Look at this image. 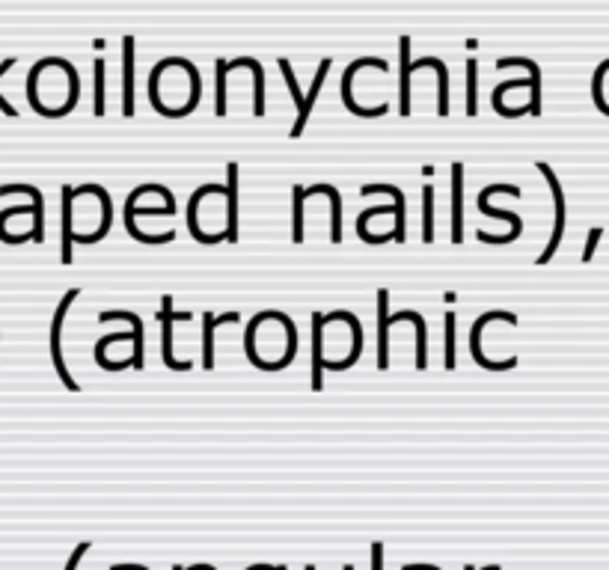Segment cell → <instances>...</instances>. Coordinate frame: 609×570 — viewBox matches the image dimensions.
I'll return each mask as SVG.
<instances>
[{
  "label": "cell",
  "mask_w": 609,
  "mask_h": 570,
  "mask_svg": "<svg viewBox=\"0 0 609 570\" xmlns=\"http://www.w3.org/2000/svg\"><path fill=\"white\" fill-rule=\"evenodd\" d=\"M81 294V288H69L66 294H63V300H60V306H57V312H54V321H51V360H54V369H57V375H60V380L66 383V389H81L78 386V380L69 375V369H66V360H63V348H60V339H63V321H66V315H69V306L75 303V297Z\"/></svg>",
  "instance_id": "6da1fadb"
},
{
  "label": "cell",
  "mask_w": 609,
  "mask_h": 570,
  "mask_svg": "<svg viewBox=\"0 0 609 570\" xmlns=\"http://www.w3.org/2000/svg\"><path fill=\"white\" fill-rule=\"evenodd\" d=\"M535 167H538V173H541V176L547 179V185H550V190H553V202H556V226H553L550 244H547V247H544V253L538 256V265H547V262L553 259V253H556L559 241H562V232H565V220H568V202H565V193H562V185H559V179L553 176L550 164L538 161Z\"/></svg>",
  "instance_id": "7a4b0ae2"
},
{
  "label": "cell",
  "mask_w": 609,
  "mask_h": 570,
  "mask_svg": "<svg viewBox=\"0 0 609 570\" xmlns=\"http://www.w3.org/2000/svg\"><path fill=\"white\" fill-rule=\"evenodd\" d=\"M158 321H161V351H164V363L170 366V369H176V372H185V369H191V360L188 363H179L176 357H173V324L176 321H191V312H173V297L170 294H164V300H161V309H158Z\"/></svg>",
  "instance_id": "3957f363"
},
{
  "label": "cell",
  "mask_w": 609,
  "mask_h": 570,
  "mask_svg": "<svg viewBox=\"0 0 609 570\" xmlns=\"http://www.w3.org/2000/svg\"><path fill=\"white\" fill-rule=\"evenodd\" d=\"M399 60H402V81H399V107H402V116H407L410 113V78H413V72H419V69H437L443 60H437V57H428V60H416V63H410V36H402L399 39Z\"/></svg>",
  "instance_id": "277c9868"
},
{
  "label": "cell",
  "mask_w": 609,
  "mask_h": 570,
  "mask_svg": "<svg viewBox=\"0 0 609 570\" xmlns=\"http://www.w3.org/2000/svg\"><path fill=\"white\" fill-rule=\"evenodd\" d=\"M9 193H27L33 199V229H30V241L42 244L45 238V199H42V190L33 188V185H0V196H9Z\"/></svg>",
  "instance_id": "5b68a950"
},
{
  "label": "cell",
  "mask_w": 609,
  "mask_h": 570,
  "mask_svg": "<svg viewBox=\"0 0 609 570\" xmlns=\"http://www.w3.org/2000/svg\"><path fill=\"white\" fill-rule=\"evenodd\" d=\"M122 113H134V36L122 39Z\"/></svg>",
  "instance_id": "8992f818"
},
{
  "label": "cell",
  "mask_w": 609,
  "mask_h": 570,
  "mask_svg": "<svg viewBox=\"0 0 609 570\" xmlns=\"http://www.w3.org/2000/svg\"><path fill=\"white\" fill-rule=\"evenodd\" d=\"M226 241H238V164H226Z\"/></svg>",
  "instance_id": "52a82bcc"
},
{
  "label": "cell",
  "mask_w": 609,
  "mask_h": 570,
  "mask_svg": "<svg viewBox=\"0 0 609 570\" xmlns=\"http://www.w3.org/2000/svg\"><path fill=\"white\" fill-rule=\"evenodd\" d=\"M390 291H378V369L390 366Z\"/></svg>",
  "instance_id": "ba28073f"
},
{
  "label": "cell",
  "mask_w": 609,
  "mask_h": 570,
  "mask_svg": "<svg viewBox=\"0 0 609 570\" xmlns=\"http://www.w3.org/2000/svg\"><path fill=\"white\" fill-rule=\"evenodd\" d=\"M238 312H226V315H211V312H203V366L205 369H214V330L220 324H238Z\"/></svg>",
  "instance_id": "9c48e42d"
},
{
  "label": "cell",
  "mask_w": 609,
  "mask_h": 570,
  "mask_svg": "<svg viewBox=\"0 0 609 570\" xmlns=\"http://www.w3.org/2000/svg\"><path fill=\"white\" fill-rule=\"evenodd\" d=\"M461 211H464V164H452V241H464V226H461Z\"/></svg>",
  "instance_id": "30bf717a"
},
{
  "label": "cell",
  "mask_w": 609,
  "mask_h": 570,
  "mask_svg": "<svg viewBox=\"0 0 609 570\" xmlns=\"http://www.w3.org/2000/svg\"><path fill=\"white\" fill-rule=\"evenodd\" d=\"M229 69H232V72H235V69H250V72H253V81H256V90H253V113L262 119V116H265V69H262V63L253 60V57H238V60L229 63Z\"/></svg>",
  "instance_id": "8fae6325"
},
{
  "label": "cell",
  "mask_w": 609,
  "mask_h": 570,
  "mask_svg": "<svg viewBox=\"0 0 609 570\" xmlns=\"http://www.w3.org/2000/svg\"><path fill=\"white\" fill-rule=\"evenodd\" d=\"M116 318H122V321H128L131 327H134V354H131V366L134 369H143V321L137 318V312H125V309H113V312H102L99 315V321L102 324H107V321H116Z\"/></svg>",
  "instance_id": "7c38bea8"
},
{
  "label": "cell",
  "mask_w": 609,
  "mask_h": 570,
  "mask_svg": "<svg viewBox=\"0 0 609 570\" xmlns=\"http://www.w3.org/2000/svg\"><path fill=\"white\" fill-rule=\"evenodd\" d=\"M75 188H63V250H60V259L63 265H72V241H75Z\"/></svg>",
  "instance_id": "4fadbf2b"
},
{
  "label": "cell",
  "mask_w": 609,
  "mask_h": 570,
  "mask_svg": "<svg viewBox=\"0 0 609 570\" xmlns=\"http://www.w3.org/2000/svg\"><path fill=\"white\" fill-rule=\"evenodd\" d=\"M330 66H333V60H330V57H324V60L318 63V72H315V78H312V87H309V95H306L304 113H298V122H295V128H292V137H301V134H304L306 122H309V113H312V107H315V98H318L321 87H324V78H327Z\"/></svg>",
  "instance_id": "5bb4252c"
},
{
  "label": "cell",
  "mask_w": 609,
  "mask_h": 570,
  "mask_svg": "<svg viewBox=\"0 0 609 570\" xmlns=\"http://www.w3.org/2000/svg\"><path fill=\"white\" fill-rule=\"evenodd\" d=\"M321 369H324V315H312V389H321Z\"/></svg>",
  "instance_id": "9a60e30c"
},
{
  "label": "cell",
  "mask_w": 609,
  "mask_h": 570,
  "mask_svg": "<svg viewBox=\"0 0 609 570\" xmlns=\"http://www.w3.org/2000/svg\"><path fill=\"white\" fill-rule=\"evenodd\" d=\"M479 208L485 211V214H491V217H503V220H508L511 223V232L508 235H488V232H479V241H485V244H508V241H514L520 232H523V223H520V217L517 214H511V211H497V208H491L488 202H479Z\"/></svg>",
  "instance_id": "2e32d148"
},
{
  "label": "cell",
  "mask_w": 609,
  "mask_h": 570,
  "mask_svg": "<svg viewBox=\"0 0 609 570\" xmlns=\"http://www.w3.org/2000/svg\"><path fill=\"white\" fill-rule=\"evenodd\" d=\"M312 193H327L330 196V205H333V214H330V241L339 244L342 241V196L333 185H315V188H306V196Z\"/></svg>",
  "instance_id": "e0dca14e"
},
{
  "label": "cell",
  "mask_w": 609,
  "mask_h": 570,
  "mask_svg": "<svg viewBox=\"0 0 609 570\" xmlns=\"http://www.w3.org/2000/svg\"><path fill=\"white\" fill-rule=\"evenodd\" d=\"M479 113V63L476 57L467 60V116Z\"/></svg>",
  "instance_id": "ac0fdd59"
},
{
  "label": "cell",
  "mask_w": 609,
  "mask_h": 570,
  "mask_svg": "<svg viewBox=\"0 0 609 570\" xmlns=\"http://www.w3.org/2000/svg\"><path fill=\"white\" fill-rule=\"evenodd\" d=\"M422 241L431 244L434 241V188L425 185L422 190Z\"/></svg>",
  "instance_id": "d6986e66"
},
{
  "label": "cell",
  "mask_w": 609,
  "mask_h": 570,
  "mask_svg": "<svg viewBox=\"0 0 609 570\" xmlns=\"http://www.w3.org/2000/svg\"><path fill=\"white\" fill-rule=\"evenodd\" d=\"M277 66H280V72H283V78H286V84H289V93H292L295 104H298V113H304L306 95L301 93V87H298V78H295V69H292V63H289L286 57H280V60H277Z\"/></svg>",
  "instance_id": "ffe728a7"
},
{
  "label": "cell",
  "mask_w": 609,
  "mask_h": 570,
  "mask_svg": "<svg viewBox=\"0 0 609 570\" xmlns=\"http://www.w3.org/2000/svg\"><path fill=\"white\" fill-rule=\"evenodd\" d=\"M295 232H292V241L301 244L304 241V199H306V188L295 185Z\"/></svg>",
  "instance_id": "44dd1931"
},
{
  "label": "cell",
  "mask_w": 609,
  "mask_h": 570,
  "mask_svg": "<svg viewBox=\"0 0 609 570\" xmlns=\"http://www.w3.org/2000/svg\"><path fill=\"white\" fill-rule=\"evenodd\" d=\"M455 321H458V318H455V312L449 309V312H446V321H443V324H446V360H443L446 369H455V363H458V360H455V354H458V351H455Z\"/></svg>",
  "instance_id": "7402d4cb"
},
{
  "label": "cell",
  "mask_w": 609,
  "mask_h": 570,
  "mask_svg": "<svg viewBox=\"0 0 609 570\" xmlns=\"http://www.w3.org/2000/svg\"><path fill=\"white\" fill-rule=\"evenodd\" d=\"M226 72H229V63H226V60H217V104H214V113H217V116L226 113Z\"/></svg>",
  "instance_id": "603a6c76"
},
{
  "label": "cell",
  "mask_w": 609,
  "mask_h": 570,
  "mask_svg": "<svg viewBox=\"0 0 609 570\" xmlns=\"http://www.w3.org/2000/svg\"><path fill=\"white\" fill-rule=\"evenodd\" d=\"M104 60L99 57L96 60V66H93V78H96V95H93V110H96V116H102L104 113Z\"/></svg>",
  "instance_id": "cb8c5ba5"
},
{
  "label": "cell",
  "mask_w": 609,
  "mask_h": 570,
  "mask_svg": "<svg viewBox=\"0 0 609 570\" xmlns=\"http://www.w3.org/2000/svg\"><path fill=\"white\" fill-rule=\"evenodd\" d=\"M12 66H15V57L3 60V63H0V78H3V75H6V72L12 69ZM0 110H3L6 116H18V110H15V107H12V104H9V101L3 98V95H0Z\"/></svg>",
  "instance_id": "d4e9b609"
},
{
  "label": "cell",
  "mask_w": 609,
  "mask_h": 570,
  "mask_svg": "<svg viewBox=\"0 0 609 570\" xmlns=\"http://www.w3.org/2000/svg\"><path fill=\"white\" fill-rule=\"evenodd\" d=\"M87 550H90V544H87V541H84V544H78V547H75V553H72V559H69V565H66V570H78L81 559L87 556Z\"/></svg>",
  "instance_id": "484cf974"
},
{
  "label": "cell",
  "mask_w": 609,
  "mask_h": 570,
  "mask_svg": "<svg viewBox=\"0 0 609 570\" xmlns=\"http://www.w3.org/2000/svg\"><path fill=\"white\" fill-rule=\"evenodd\" d=\"M372 570H384V544H372Z\"/></svg>",
  "instance_id": "4316f807"
},
{
  "label": "cell",
  "mask_w": 609,
  "mask_h": 570,
  "mask_svg": "<svg viewBox=\"0 0 609 570\" xmlns=\"http://www.w3.org/2000/svg\"><path fill=\"white\" fill-rule=\"evenodd\" d=\"M598 238H601V229H595L592 235H589V244H586V253H583V262H589L592 259V250H595V244H598Z\"/></svg>",
  "instance_id": "83f0119b"
},
{
  "label": "cell",
  "mask_w": 609,
  "mask_h": 570,
  "mask_svg": "<svg viewBox=\"0 0 609 570\" xmlns=\"http://www.w3.org/2000/svg\"><path fill=\"white\" fill-rule=\"evenodd\" d=\"M110 570H149V568H143V565H113Z\"/></svg>",
  "instance_id": "f1b7e54d"
},
{
  "label": "cell",
  "mask_w": 609,
  "mask_h": 570,
  "mask_svg": "<svg viewBox=\"0 0 609 570\" xmlns=\"http://www.w3.org/2000/svg\"><path fill=\"white\" fill-rule=\"evenodd\" d=\"M191 570H217V568H211V565H197V568H191Z\"/></svg>",
  "instance_id": "f546056e"
},
{
  "label": "cell",
  "mask_w": 609,
  "mask_h": 570,
  "mask_svg": "<svg viewBox=\"0 0 609 570\" xmlns=\"http://www.w3.org/2000/svg\"><path fill=\"white\" fill-rule=\"evenodd\" d=\"M464 570H473V565H467ZM485 570H503V568H500V565H494V568H485Z\"/></svg>",
  "instance_id": "4dcf8cb0"
},
{
  "label": "cell",
  "mask_w": 609,
  "mask_h": 570,
  "mask_svg": "<svg viewBox=\"0 0 609 570\" xmlns=\"http://www.w3.org/2000/svg\"><path fill=\"white\" fill-rule=\"evenodd\" d=\"M173 570H188V568H179V565H176V568H173Z\"/></svg>",
  "instance_id": "1f68e13d"
},
{
  "label": "cell",
  "mask_w": 609,
  "mask_h": 570,
  "mask_svg": "<svg viewBox=\"0 0 609 570\" xmlns=\"http://www.w3.org/2000/svg\"><path fill=\"white\" fill-rule=\"evenodd\" d=\"M274 570H286V568H274Z\"/></svg>",
  "instance_id": "d6a6232c"
}]
</instances>
